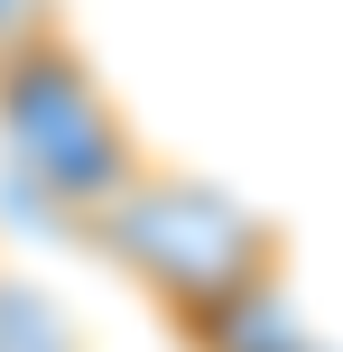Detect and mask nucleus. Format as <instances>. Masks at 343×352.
Segmentation results:
<instances>
[{
  "label": "nucleus",
  "mask_w": 343,
  "mask_h": 352,
  "mask_svg": "<svg viewBox=\"0 0 343 352\" xmlns=\"http://www.w3.org/2000/svg\"><path fill=\"white\" fill-rule=\"evenodd\" d=\"M74 241L102 250L177 334L204 324V316H223V306L251 297V287L288 278V232H278L269 213L241 204L214 176L167 167V158H148L130 186H111L102 204L74 223Z\"/></svg>",
  "instance_id": "f257e3e1"
},
{
  "label": "nucleus",
  "mask_w": 343,
  "mask_h": 352,
  "mask_svg": "<svg viewBox=\"0 0 343 352\" xmlns=\"http://www.w3.org/2000/svg\"><path fill=\"white\" fill-rule=\"evenodd\" d=\"M0 158L74 232L111 186H130V176L158 158V148L130 130L121 93L93 74V56L74 47V28H47L19 56H0Z\"/></svg>",
  "instance_id": "f03ea898"
},
{
  "label": "nucleus",
  "mask_w": 343,
  "mask_h": 352,
  "mask_svg": "<svg viewBox=\"0 0 343 352\" xmlns=\"http://www.w3.org/2000/svg\"><path fill=\"white\" fill-rule=\"evenodd\" d=\"M0 352H84L65 334V316H56L47 297H28V287L0 278Z\"/></svg>",
  "instance_id": "7ed1b4c3"
},
{
  "label": "nucleus",
  "mask_w": 343,
  "mask_h": 352,
  "mask_svg": "<svg viewBox=\"0 0 343 352\" xmlns=\"http://www.w3.org/2000/svg\"><path fill=\"white\" fill-rule=\"evenodd\" d=\"M47 28H65V0H0V56H19Z\"/></svg>",
  "instance_id": "20e7f679"
},
{
  "label": "nucleus",
  "mask_w": 343,
  "mask_h": 352,
  "mask_svg": "<svg viewBox=\"0 0 343 352\" xmlns=\"http://www.w3.org/2000/svg\"><path fill=\"white\" fill-rule=\"evenodd\" d=\"M288 352H334V343H316V334H297V343H288Z\"/></svg>",
  "instance_id": "39448f33"
}]
</instances>
